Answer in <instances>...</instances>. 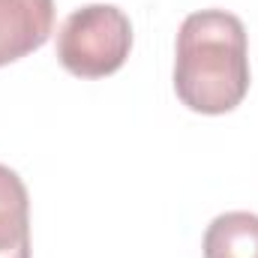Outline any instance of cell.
Wrapping results in <instances>:
<instances>
[{"instance_id":"obj_1","label":"cell","mask_w":258,"mask_h":258,"mask_svg":"<svg viewBox=\"0 0 258 258\" xmlns=\"http://www.w3.org/2000/svg\"><path fill=\"white\" fill-rule=\"evenodd\" d=\"M177 99L198 114H228L249 93L246 27L225 9L186 15L174 57Z\"/></svg>"},{"instance_id":"obj_2","label":"cell","mask_w":258,"mask_h":258,"mask_svg":"<svg viewBox=\"0 0 258 258\" xmlns=\"http://www.w3.org/2000/svg\"><path fill=\"white\" fill-rule=\"evenodd\" d=\"M132 24L123 9L90 3L75 9L57 33V60L78 78H105L126 63Z\"/></svg>"},{"instance_id":"obj_3","label":"cell","mask_w":258,"mask_h":258,"mask_svg":"<svg viewBox=\"0 0 258 258\" xmlns=\"http://www.w3.org/2000/svg\"><path fill=\"white\" fill-rule=\"evenodd\" d=\"M54 27V0H0V66L42 48Z\"/></svg>"},{"instance_id":"obj_4","label":"cell","mask_w":258,"mask_h":258,"mask_svg":"<svg viewBox=\"0 0 258 258\" xmlns=\"http://www.w3.org/2000/svg\"><path fill=\"white\" fill-rule=\"evenodd\" d=\"M0 258H30V198L6 165H0Z\"/></svg>"},{"instance_id":"obj_5","label":"cell","mask_w":258,"mask_h":258,"mask_svg":"<svg viewBox=\"0 0 258 258\" xmlns=\"http://www.w3.org/2000/svg\"><path fill=\"white\" fill-rule=\"evenodd\" d=\"M204 258H258V216L249 210L216 216L204 231Z\"/></svg>"}]
</instances>
